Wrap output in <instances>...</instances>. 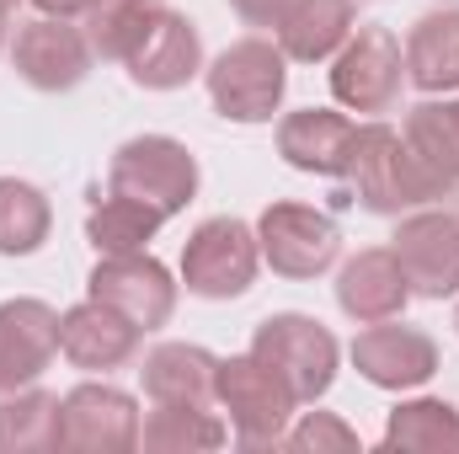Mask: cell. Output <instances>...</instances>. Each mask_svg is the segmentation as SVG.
Here are the masks:
<instances>
[{
    "label": "cell",
    "mask_w": 459,
    "mask_h": 454,
    "mask_svg": "<svg viewBox=\"0 0 459 454\" xmlns=\"http://www.w3.org/2000/svg\"><path fill=\"white\" fill-rule=\"evenodd\" d=\"M214 406L225 412L230 439L240 450H278L283 433H289V423L299 417V396L289 390V380L278 369H267L251 347L220 358Z\"/></svg>",
    "instance_id": "6da1fadb"
},
{
    "label": "cell",
    "mask_w": 459,
    "mask_h": 454,
    "mask_svg": "<svg viewBox=\"0 0 459 454\" xmlns=\"http://www.w3.org/2000/svg\"><path fill=\"white\" fill-rule=\"evenodd\" d=\"M204 86L214 113L230 123H273L289 92V54L278 48V38H235L204 65Z\"/></svg>",
    "instance_id": "7a4b0ae2"
},
{
    "label": "cell",
    "mask_w": 459,
    "mask_h": 454,
    "mask_svg": "<svg viewBox=\"0 0 459 454\" xmlns=\"http://www.w3.org/2000/svg\"><path fill=\"white\" fill-rule=\"evenodd\" d=\"M108 193L139 198V204L160 209L166 220H177L198 198V155L171 134H139L113 150Z\"/></svg>",
    "instance_id": "3957f363"
},
{
    "label": "cell",
    "mask_w": 459,
    "mask_h": 454,
    "mask_svg": "<svg viewBox=\"0 0 459 454\" xmlns=\"http://www.w3.org/2000/svg\"><path fill=\"white\" fill-rule=\"evenodd\" d=\"M251 353L289 380V390L299 396V406L321 401L337 385V369H342V347L332 337V327H321L316 316H299V310L267 316L251 332Z\"/></svg>",
    "instance_id": "277c9868"
},
{
    "label": "cell",
    "mask_w": 459,
    "mask_h": 454,
    "mask_svg": "<svg viewBox=\"0 0 459 454\" xmlns=\"http://www.w3.org/2000/svg\"><path fill=\"white\" fill-rule=\"evenodd\" d=\"M401 86H406V48H401V38L390 27H379V22L352 27V38L332 59V97H337V108L379 118L401 102Z\"/></svg>",
    "instance_id": "5b68a950"
},
{
    "label": "cell",
    "mask_w": 459,
    "mask_h": 454,
    "mask_svg": "<svg viewBox=\"0 0 459 454\" xmlns=\"http://www.w3.org/2000/svg\"><path fill=\"white\" fill-rule=\"evenodd\" d=\"M256 267H262L256 230L235 214L204 220L182 246V284L198 300H240L256 284Z\"/></svg>",
    "instance_id": "8992f818"
},
{
    "label": "cell",
    "mask_w": 459,
    "mask_h": 454,
    "mask_svg": "<svg viewBox=\"0 0 459 454\" xmlns=\"http://www.w3.org/2000/svg\"><path fill=\"white\" fill-rule=\"evenodd\" d=\"M256 246L278 278H321L342 257V230L316 204H267L256 220Z\"/></svg>",
    "instance_id": "52a82bcc"
},
{
    "label": "cell",
    "mask_w": 459,
    "mask_h": 454,
    "mask_svg": "<svg viewBox=\"0 0 459 454\" xmlns=\"http://www.w3.org/2000/svg\"><path fill=\"white\" fill-rule=\"evenodd\" d=\"M97 65V48L75 16H32L11 38V70L32 92H75Z\"/></svg>",
    "instance_id": "ba28073f"
},
{
    "label": "cell",
    "mask_w": 459,
    "mask_h": 454,
    "mask_svg": "<svg viewBox=\"0 0 459 454\" xmlns=\"http://www.w3.org/2000/svg\"><path fill=\"white\" fill-rule=\"evenodd\" d=\"M139 401L108 380H86L59 396V450L70 454H128L139 450Z\"/></svg>",
    "instance_id": "9c48e42d"
},
{
    "label": "cell",
    "mask_w": 459,
    "mask_h": 454,
    "mask_svg": "<svg viewBox=\"0 0 459 454\" xmlns=\"http://www.w3.org/2000/svg\"><path fill=\"white\" fill-rule=\"evenodd\" d=\"M177 278L160 257L150 251H123V257H97L91 278H86V294L113 305L117 316H128L139 332H160L177 310Z\"/></svg>",
    "instance_id": "30bf717a"
},
{
    "label": "cell",
    "mask_w": 459,
    "mask_h": 454,
    "mask_svg": "<svg viewBox=\"0 0 459 454\" xmlns=\"http://www.w3.org/2000/svg\"><path fill=\"white\" fill-rule=\"evenodd\" d=\"M347 182L358 193V204L368 214H411V209H428L417 182H411V166H406V150H401V128H390L385 118H368L358 123V139H352V161H347Z\"/></svg>",
    "instance_id": "8fae6325"
},
{
    "label": "cell",
    "mask_w": 459,
    "mask_h": 454,
    "mask_svg": "<svg viewBox=\"0 0 459 454\" xmlns=\"http://www.w3.org/2000/svg\"><path fill=\"white\" fill-rule=\"evenodd\" d=\"M390 251L417 300H455L459 294V214L433 209V204L401 214Z\"/></svg>",
    "instance_id": "7c38bea8"
},
{
    "label": "cell",
    "mask_w": 459,
    "mask_h": 454,
    "mask_svg": "<svg viewBox=\"0 0 459 454\" xmlns=\"http://www.w3.org/2000/svg\"><path fill=\"white\" fill-rule=\"evenodd\" d=\"M352 369L379 385V390H422L438 374V342L428 337L422 327H406L401 316L390 321H368L352 347H347Z\"/></svg>",
    "instance_id": "4fadbf2b"
},
{
    "label": "cell",
    "mask_w": 459,
    "mask_h": 454,
    "mask_svg": "<svg viewBox=\"0 0 459 454\" xmlns=\"http://www.w3.org/2000/svg\"><path fill=\"white\" fill-rule=\"evenodd\" d=\"M401 150L422 204L459 198V97L455 102H417L401 118Z\"/></svg>",
    "instance_id": "5bb4252c"
},
{
    "label": "cell",
    "mask_w": 459,
    "mask_h": 454,
    "mask_svg": "<svg viewBox=\"0 0 459 454\" xmlns=\"http://www.w3.org/2000/svg\"><path fill=\"white\" fill-rule=\"evenodd\" d=\"M59 358V310L48 300L16 294L0 305V396L38 385Z\"/></svg>",
    "instance_id": "9a60e30c"
},
{
    "label": "cell",
    "mask_w": 459,
    "mask_h": 454,
    "mask_svg": "<svg viewBox=\"0 0 459 454\" xmlns=\"http://www.w3.org/2000/svg\"><path fill=\"white\" fill-rule=\"evenodd\" d=\"M139 342H144V332L128 316H117L113 305L91 300V294L59 316V353L81 374H113L123 363H134Z\"/></svg>",
    "instance_id": "2e32d148"
},
{
    "label": "cell",
    "mask_w": 459,
    "mask_h": 454,
    "mask_svg": "<svg viewBox=\"0 0 459 454\" xmlns=\"http://www.w3.org/2000/svg\"><path fill=\"white\" fill-rule=\"evenodd\" d=\"M198 75H204V32L193 16L166 5L160 22L150 27V38L128 54V81L144 92H182Z\"/></svg>",
    "instance_id": "e0dca14e"
},
{
    "label": "cell",
    "mask_w": 459,
    "mask_h": 454,
    "mask_svg": "<svg viewBox=\"0 0 459 454\" xmlns=\"http://www.w3.org/2000/svg\"><path fill=\"white\" fill-rule=\"evenodd\" d=\"M358 123L337 108H299L278 118V155L305 177H347Z\"/></svg>",
    "instance_id": "ac0fdd59"
},
{
    "label": "cell",
    "mask_w": 459,
    "mask_h": 454,
    "mask_svg": "<svg viewBox=\"0 0 459 454\" xmlns=\"http://www.w3.org/2000/svg\"><path fill=\"white\" fill-rule=\"evenodd\" d=\"M337 305L358 327L390 321V316H401L411 305V284H406L390 246H363L358 257H347L342 273H337Z\"/></svg>",
    "instance_id": "d6986e66"
},
{
    "label": "cell",
    "mask_w": 459,
    "mask_h": 454,
    "mask_svg": "<svg viewBox=\"0 0 459 454\" xmlns=\"http://www.w3.org/2000/svg\"><path fill=\"white\" fill-rule=\"evenodd\" d=\"M214 374L220 358L198 342H155L139 363L144 396L160 406H214Z\"/></svg>",
    "instance_id": "ffe728a7"
},
{
    "label": "cell",
    "mask_w": 459,
    "mask_h": 454,
    "mask_svg": "<svg viewBox=\"0 0 459 454\" xmlns=\"http://www.w3.org/2000/svg\"><path fill=\"white\" fill-rule=\"evenodd\" d=\"M352 27H358V0H294V11L273 38L289 54V65H326L352 38Z\"/></svg>",
    "instance_id": "44dd1931"
},
{
    "label": "cell",
    "mask_w": 459,
    "mask_h": 454,
    "mask_svg": "<svg viewBox=\"0 0 459 454\" xmlns=\"http://www.w3.org/2000/svg\"><path fill=\"white\" fill-rule=\"evenodd\" d=\"M401 48H406V81L417 92H428V97L459 92V11L438 5L428 16H417Z\"/></svg>",
    "instance_id": "7402d4cb"
},
{
    "label": "cell",
    "mask_w": 459,
    "mask_h": 454,
    "mask_svg": "<svg viewBox=\"0 0 459 454\" xmlns=\"http://www.w3.org/2000/svg\"><path fill=\"white\" fill-rule=\"evenodd\" d=\"M139 444L150 454H204L230 444V423L214 406H160L150 401V417L139 423Z\"/></svg>",
    "instance_id": "603a6c76"
},
{
    "label": "cell",
    "mask_w": 459,
    "mask_h": 454,
    "mask_svg": "<svg viewBox=\"0 0 459 454\" xmlns=\"http://www.w3.org/2000/svg\"><path fill=\"white\" fill-rule=\"evenodd\" d=\"M166 0H86L81 11V27L97 48V59H113L128 65V54L150 38V27L160 22Z\"/></svg>",
    "instance_id": "cb8c5ba5"
},
{
    "label": "cell",
    "mask_w": 459,
    "mask_h": 454,
    "mask_svg": "<svg viewBox=\"0 0 459 454\" xmlns=\"http://www.w3.org/2000/svg\"><path fill=\"white\" fill-rule=\"evenodd\" d=\"M59 450V396L43 385H22L0 396V454Z\"/></svg>",
    "instance_id": "d4e9b609"
},
{
    "label": "cell",
    "mask_w": 459,
    "mask_h": 454,
    "mask_svg": "<svg viewBox=\"0 0 459 454\" xmlns=\"http://www.w3.org/2000/svg\"><path fill=\"white\" fill-rule=\"evenodd\" d=\"M385 450H411V454H459V406L438 396L401 401L385 423Z\"/></svg>",
    "instance_id": "484cf974"
},
{
    "label": "cell",
    "mask_w": 459,
    "mask_h": 454,
    "mask_svg": "<svg viewBox=\"0 0 459 454\" xmlns=\"http://www.w3.org/2000/svg\"><path fill=\"white\" fill-rule=\"evenodd\" d=\"M166 225L160 209L139 204V198H123V193H108L102 204H91L86 214V240L97 246V257H123V251H150L155 230Z\"/></svg>",
    "instance_id": "4316f807"
},
{
    "label": "cell",
    "mask_w": 459,
    "mask_h": 454,
    "mask_svg": "<svg viewBox=\"0 0 459 454\" xmlns=\"http://www.w3.org/2000/svg\"><path fill=\"white\" fill-rule=\"evenodd\" d=\"M54 230L48 193L22 182V177H0V257H32L43 251Z\"/></svg>",
    "instance_id": "83f0119b"
},
{
    "label": "cell",
    "mask_w": 459,
    "mask_h": 454,
    "mask_svg": "<svg viewBox=\"0 0 459 454\" xmlns=\"http://www.w3.org/2000/svg\"><path fill=\"white\" fill-rule=\"evenodd\" d=\"M283 450H299V454H352L358 450V433L347 428L337 412H299V423H289L283 433Z\"/></svg>",
    "instance_id": "f1b7e54d"
},
{
    "label": "cell",
    "mask_w": 459,
    "mask_h": 454,
    "mask_svg": "<svg viewBox=\"0 0 459 454\" xmlns=\"http://www.w3.org/2000/svg\"><path fill=\"white\" fill-rule=\"evenodd\" d=\"M230 11H235L246 27H267V32H278L283 16L294 11V0H230Z\"/></svg>",
    "instance_id": "f546056e"
},
{
    "label": "cell",
    "mask_w": 459,
    "mask_h": 454,
    "mask_svg": "<svg viewBox=\"0 0 459 454\" xmlns=\"http://www.w3.org/2000/svg\"><path fill=\"white\" fill-rule=\"evenodd\" d=\"M43 16H81L86 11V0H32Z\"/></svg>",
    "instance_id": "4dcf8cb0"
},
{
    "label": "cell",
    "mask_w": 459,
    "mask_h": 454,
    "mask_svg": "<svg viewBox=\"0 0 459 454\" xmlns=\"http://www.w3.org/2000/svg\"><path fill=\"white\" fill-rule=\"evenodd\" d=\"M11 11H16V0H0V54L11 48Z\"/></svg>",
    "instance_id": "1f68e13d"
},
{
    "label": "cell",
    "mask_w": 459,
    "mask_h": 454,
    "mask_svg": "<svg viewBox=\"0 0 459 454\" xmlns=\"http://www.w3.org/2000/svg\"><path fill=\"white\" fill-rule=\"evenodd\" d=\"M455 327H459V310H455Z\"/></svg>",
    "instance_id": "d6a6232c"
},
{
    "label": "cell",
    "mask_w": 459,
    "mask_h": 454,
    "mask_svg": "<svg viewBox=\"0 0 459 454\" xmlns=\"http://www.w3.org/2000/svg\"><path fill=\"white\" fill-rule=\"evenodd\" d=\"M444 5H455V0H444Z\"/></svg>",
    "instance_id": "836d02e7"
},
{
    "label": "cell",
    "mask_w": 459,
    "mask_h": 454,
    "mask_svg": "<svg viewBox=\"0 0 459 454\" xmlns=\"http://www.w3.org/2000/svg\"><path fill=\"white\" fill-rule=\"evenodd\" d=\"M455 214H459V209H455Z\"/></svg>",
    "instance_id": "e575fe53"
}]
</instances>
